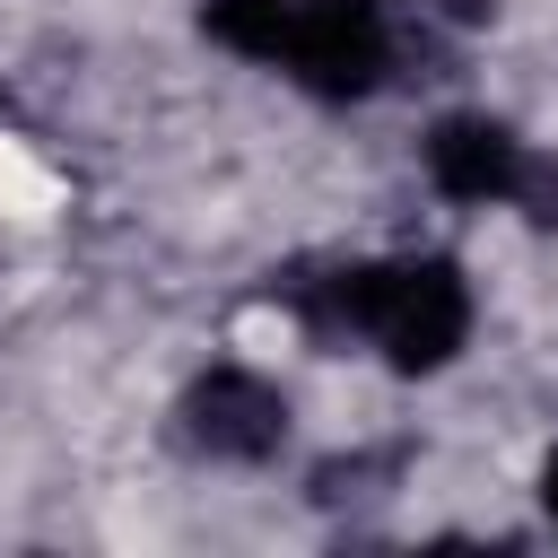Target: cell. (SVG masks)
Wrapping results in <instances>:
<instances>
[{
    "label": "cell",
    "mask_w": 558,
    "mask_h": 558,
    "mask_svg": "<svg viewBox=\"0 0 558 558\" xmlns=\"http://www.w3.org/2000/svg\"><path fill=\"white\" fill-rule=\"evenodd\" d=\"M541 506H549V523H558V453L541 462Z\"/></svg>",
    "instance_id": "obj_7"
},
{
    "label": "cell",
    "mask_w": 558,
    "mask_h": 558,
    "mask_svg": "<svg viewBox=\"0 0 558 558\" xmlns=\"http://www.w3.org/2000/svg\"><path fill=\"white\" fill-rule=\"evenodd\" d=\"M296 305L323 331L366 340L392 375H436L453 366V349L471 340V279L445 253H392V262H349L314 288H296Z\"/></svg>",
    "instance_id": "obj_1"
},
{
    "label": "cell",
    "mask_w": 558,
    "mask_h": 558,
    "mask_svg": "<svg viewBox=\"0 0 558 558\" xmlns=\"http://www.w3.org/2000/svg\"><path fill=\"white\" fill-rule=\"evenodd\" d=\"M288 17H296V0H201L209 44H227V52H244V61H270V70H279V52H288Z\"/></svg>",
    "instance_id": "obj_5"
},
{
    "label": "cell",
    "mask_w": 558,
    "mask_h": 558,
    "mask_svg": "<svg viewBox=\"0 0 558 558\" xmlns=\"http://www.w3.org/2000/svg\"><path fill=\"white\" fill-rule=\"evenodd\" d=\"M523 157H532V148H523L497 113H445V122L427 131V183H436L445 201H471V209H488V201L514 209Z\"/></svg>",
    "instance_id": "obj_4"
},
{
    "label": "cell",
    "mask_w": 558,
    "mask_h": 558,
    "mask_svg": "<svg viewBox=\"0 0 558 558\" xmlns=\"http://www.w3.org/2000/svg\"><path fill=\"white\" fill-rule=\"evenodd\" d=\"M279 70H288L296 87L331 96V105H349V96H375V87H384V70H392L384 9H375V0H296Z\"/></svg>",
    "instance_id": "obj_2"
},
{
    "label": "cell",
    "mask_w": 558,
    "mask_h": 558,
    "mask_svg": "<svg viewBox=\"0 0 558 558\" xmlns=\"http://www.w3.org/2000/svg\"><path fill=\"white\" fill-rule=\"evenodd\" d=\"M183 436L201 453H218V462H270L288 445V401L253 366H209L183 392Z\"/></svg>",
    "instance_id": "obj_3"
},
{
    "label": "cell",
    "mask_w": 558,
    "mask_h": 558,
    "mask_svg": "<svg viewBox=\"0 0 558 558\" xmlns=\"http://www.w3.org/2000/svg\"><path fill=\"white\" fill-rule=\"evenodd\" d=\"M514 209L532 227H558V157H523V183H514Z\"/></svg>",
    "instance_id": "obj_6"
}]
</instances>
